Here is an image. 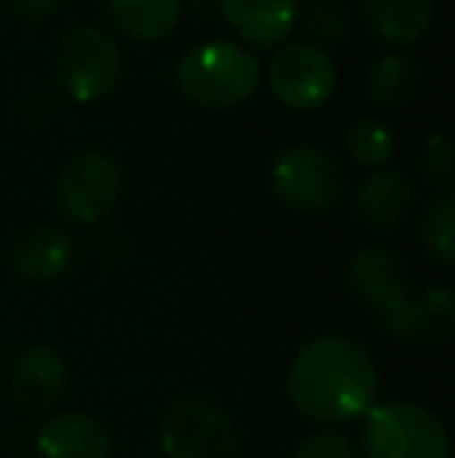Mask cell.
Listing matches in <instances>:
<instances>
[{
    "mask_svg": "<svg viewBox=\"0 0 455 458\" xmlns=\"http://www.w3.org/2000/svg\"><path fill=\"white\" fill-rule=\"evenodd\" d=\"M110 19L125 38L150 44L175 31L181 0H110Z\"/></svg>",
    "mask_w": 455,
    "mask_h": 458,
    "instance_id": "e0dca14e",
    "label": "cell"
},
{
    "mask_svg": "<svg viewBox=\"0 0 455 458\" xmlns=\"http://www.w3.org/2000/svg\"><path fill=\"white\" fill-rule=\"evenodd\" d=\"M418 91V63L406 54H390L371 66L368 72V97L375 106L396 109L409 103Z\"/></svg>",
    "mask_w": 455,
    "mask_h": 458,
    "instance_id": "ac0fdd59",
    "label": "cell"
},
{
    "mask_svg": "<svg viewBox=\"0 0 455 458\" xmlns=\"http://www.w3.org/2000/svg\"><path fill=\"white\" fill-rule=\"evenodd\" d=\"M421 172L431 184H452L455 178V153H452V140L443 131H434L425 138L421 147Z\"/></svg>",
    "mask_w": 455,
    "mask_h": 458,
    "instance_id": "7402d4cb",
    "label": "cell"
},
{
    "mask_svg": "<svg viewBox=\"0 0 455 458\" xmlns=\"http://www.w3.org/2000/svg\"><path fill=\"white\" fill-rule=\"evenodd\" d=\"M175 85L190 103L206 109H231L247 103L259 88V63L247 47L231 41H206L178 60Z\"/></svg>",
    "mask_w": 455,
    "mask_h": 458,
    "instance_id": "7a4b0ae2",
    "label": "cell"
},
{
    "mask_svg": "<svg viewBox=\"0 0 455 458\" xmlns=\"http://www.w3.org/2000/svg\"><path fill=\"white\" fill-rule=\"evenodd\" d=\"M165 458H240V440L231 418L203 396H181L159 421Z\"/></svg>",
    "mask_w": 455,
    "mask_h": 458,
    "instance_id": "5b68a950",
    "label": "cell"
},
{
    "mask_svg": "<svg viewBox=\"0 0 455 458\" xmlns=\"http://www.w3.org/2000/svg\"><path fill=\"white\" fill-rule=\"evenodd\" d=\"M346 284L352 296L365 309L377 312V318L390 315L409 296V272L406 262L383 247H365L356 253L346 268Z\"/></svg>",
    "mask_w": 455,
    "mask_h": 458,
    "instance_id": "30bf717a",
    "label": "cell"
},
{
    "mask_svg": "<svg viewBox=\"0 0 455 458\" xmlns=\"http://www.w3.org/2000/svg\"><path fill=\"white\" fill-rule=\"evenodd\" d=\"M421 247L440 262V266H452L455 262V197L452 193H440L427 203L418 222Z\"/></svg>",
    "mask_w": 455,
    "mask_h": 458,
    "instance_id": "d6986e66",
    "label": "cell"
},
{
    "mask_svg": "<svg viewBox=\"0 0 455 458\" xmlns=\"http://www.w3.org/2000/svg\"><path fill=\"white\" fill-rule=\"evenodd\" d=\"M343 187V165L316 144L287 147L272 165V193L297 212H328L334 203H341Z\"/></svg>",
    "mask_w": 455,
    "mask_h": 458,
    "instance_id": "8992f818",
    "label": "cell"
},
{
    "mask_svg": "<svg viewBox=\"0 0 455 458\" xmlns=\"http://www.w3.org/2000/svg\"><path fill=\"white\" fill-rule=\"evenodd\" d=\"M390 337L415 340V344H443L455 331V296L450 287H427L406 296L390 315L381 318Z\"/></svg>",
    "mask_w": 455,
    "mask_h": 458,
    "instance_id": "7c38bea8",
    "label": "cell"
},
{
    "mask_svg": "<svg viewBox=\"0 0 455 458\" xmlns=\"http://www.w3.org/2000/svg\"><path fill=\"white\" fill-rule=\"evenodd\" d=\"M79 259V243L60 225H35L10 247V268L29 284H50Z\"/></svg>",
    "mask_w": 455,
    "mask_h": 458,
    "instance_id": "8fae6325",
    "label": "cell"
},
{
    "mask_svg": "<svg viewBox=\"0 0 455 458\" xmlns=\"http://www.w3.org/2000/svg\"><path fill=\"white\" fill-rule=\"evenodd\" d=\"M303 25H306V35H309V44L328 50L350 38L352 19L341 0H312V4L306 6Z\"/></svg>",
    "mask_w": 455,
    "mask_h": 458,
    "instance_id": "44dd1931",
    "label": "cell"
},
{
    "mask_svg": "<svg viewBox=\"0 0 455 458\" xmlns=\"http://www.w3.org/2000/svg\"><path fill=\"white\" fill-rule=\"evenodd\" d=\"M268 85L287 109H316L331 100L337 88V66L328 50L309 41L287 44L268 66Z\"/></svg>",
    "mask_w": 455,
    "mask_h": 458,
    "instance_id": "ba28073f",
    "label": "cell"
},
{
    "mask_svg": "<svg viewBox=\"0 0 455 458\" xmlns=\"http://www.w3.org/2000/svg\"><path fill=\"white\" fill-rule=\"evenodd\" d=\"M346 153L365 169H381L390 157H393V134L383 122L377 119H356L343 134Z\"/></svg>",
    "mask_w": 455,
    "mask_h": 458,
    "instance_id": "ffe728a7",
    "label": "cell"
},
{
    "mask_svg": "<svg viewBox=\"0 0 455 458\" xmlns=\"http://www.w3.org/2000/svg\"><path fill=\"white\" fill-rule=\"evenodd\" d=\"M291 458H356V449H352L350 437L337 434V430H316L297 443Z\"/></svg>",
    "mask_w": 455,
    "mask_h": 458,
    "instance_id": "603a6c76",
    "label": "cell"
},
{
    "mask_svg": "<svg viewBox=\"0 0 455 458\" xmlns=\"http://www.w3.org/2000/svg\"><path fill=\"white\" fill-rule=\"evenodd\" d=\"M63 6V0H10V10L22 22H44Z\"/></svg>",
    "mask_w": 455,
    "mask_h": 458,
    "instance_id": "cb8c5ba5",
    "label": "cell"
},
{
    "mask_svg": "<svg viewBox=\"0 0 455 458\" xmlns=\"http://www.w3.org/2000/svg\"><path fill=\"white\" fill-rule=\"evenodd\" d=\"M412 209V182L396 169H375L356 187V216L371 231H396Z\"/></svg>",
    "mask_w": 455,
    "mask_h": 458,
    "instance_id": "9a60e30c",
    "label": "cell"
},
{
    "mask_svg": "<svg viewBox=\"0 0 455 458\" xmlns=\"http://www.w3.org/2000/svg\"><path fill=\"white\" fill-rule=\"evenodd\" d=\"M54 69L69 100L97 103L119 88L122 50L97 25H72L56 41Z\"/></svg>",
    "mask_w": 455,
    "mask_h": 458,
    "instance_id": "277c9868",
    "label": "cell"
},
{
    "mask_svg": "<svg viewBox=\"0 0 455 458\" xmlns=\"http://www.w3.org/2000/svg\"><path fill=\"white\" fill-rule=\"evenodd\" d=\"M35 449L41 458H110L113 440L88 411H60L38 428Z\"/></svg>",
    "mask_w": 455,
    "mask_h": 458,
    "instance_id": "4fadbf2b",
    "label": "cell"
},
{
    "mask_svg": "<svg viewBox=\"0 0 455 458\" xmlns=\"http://www.w3.org/2000/svg\"><path fill=\"white\" fill-rule=\"evenodd\" d=\"M0 380H4V352H0Z\"/></svg>",
    "mask_w": 455,
    "mask_h": 458,
    "instance_id": "d4e9b609",
    "label": "cell"
},
{
    "mask_svg": "<svg viewBox=\"0 0 455 458\" xmlns=\"http://www.w3.org/2000/svg\"><path fill=\"white\" fill-rule=\"evenodd\" d=\"M122 165L106 150H85L69 159L54 187L56 209L72 225H97L122 197Z\"/></svg>",
    "mask_w": 455,
    "mask_h": 458,
    "instance_id": "52a82bcc",
    "label": "cell"
},
{
    "mask_svg": "<svg viewBox=\"0 0 455 458\" xmlns=\"http://www.w3.org/2000/svg\"><path fill=\"white\" fill-rule=\"evenodd\" d=\"M358 449L362 458H450V434L431 409L396 399L365 411Z\"/></svg>",
    "mask_w": 455,
    "mask_h": 458,
    "instance_id": "3957f363",
    "label": "cell"
},
{
    "mask_svg": "<svg viewBox=\"0 0 455 458\" xmlns=\"http://www.w3.org/2000/svg\"><path fill=\"white\" fill-rule=\"evenodd\" d=\"M381 374L362 344L350 337H316L293 356L287 393L299 415L318 424H346L377 403Z\"/></svg>",
    "mask_w": 455,
    "mask_h": 458,
    "instance_id": "6da1fadb",
    "label": "cell"
},
{
    "mask_svg": "<svg viewBox=\"0 0 455 458\" xmlns=\"http://www.w3.org/2000/svg\"><path fill=\"white\" fill-rule=\"evenodd\" d=\"M362 19L377 41L409 47L431 29L434 0H362Z\"/></svg>",
    "mask_w": 455,
    "mask_h": 458,
    "instance_id": "2e32d148",
    "label": "cell"
},
{
    "mask_svg": "<svg viewBox=\"0 0 455 458\" xmlns=\"http://www.w3.org/2000/svg\"><path fill=\"white\" fill-rule=\"evenodd\" d=\"M219 10L240 41L274 47L297 25L299 0H219Z\"/></svg>",
    "mask_w": 455,
    "mask_h": 458,
    "instance_id": "5bb4252c",
    "label": "cell"
},
{
    "mask_svg": "<svg viewBox=\"0 0 455 458\" xmlns=\"http://www.w3.org/2000/svg\"><path fill=\"white\" fill-rule=\"evenodd\" d=\"M69 368L54 346H29L10 368V399L25 415H47L63 399Z\"/></svg>",
    "mask_w": 455,
    "mask_h": 458,
    "instance_id": "9c48e42d",
    "label": "cell"
}]
</instances>
